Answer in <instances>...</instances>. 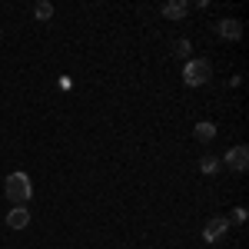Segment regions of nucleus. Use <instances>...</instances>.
<instances>
[{
    "mask_svg": "<svg viewBox=\"0 0 249 249\" xmlns=\"http://www.w3.org/2000/svg\"><path fill=\"white\" fill-rule=\"evenodd\" d=\"M190 14V3L186 0H170V3H163V17L166 20H183Z\"/></svg>",
    "mask_w": 249,
    "mask_h": 249,
    "instance_id": "5",
    "label": "nucleus"
},
{
    "mask_svg": "<svg viewBox=\"0 0 249 249\" xmlns=\"http://www.w3.org/2000/svg\"><path fill=\"white\" fill-rule=\"evenodd\" d=\"M199 170L213 176V173L219 170V156H203V160H199Z\"/></svg>",
    "mask_w": 249,
    "mask_h": 249,
    "instance_id": "10",
    "label": "nucleus"
},
{
    "mask_svg": "<svg viewBox=\"0 0 249 249\" xmlns=\"http://www.w3.org/2000/svg\"><path fill=\"white\" fill-rule=\"evenodd\" d=\"M232 223H246V210H243V206L232 210Z\"/></svg>",
    "mask_w": 249,
    "mask_h": 249,
    "instance_id": "12",
    "label": "nucleus"
},
{
    "mask_svg": "<svg viewBox=\"0 0 249 249\" xmlns=\"http://www.w3.org/2000/svg\"><path fill=\"white\" fill-rule=\"evenodd\" d=\"M219 37L223 40H239L243 37V23H239V20H223V23H219Z\"/></svg>",
    "mask_w": 249,
    "mask_h": 249,
    "instance_id": "7",
    "label": "nucleus"
},
{
    "mask_svg": "<svg viewBox=\"0 0 249 249\" xmlns=\"http://www.w3.org/2000/svg\"><path fill=\"white\" fill-rule=\"evenodd\" d=\"M30 223V213H27V206H14V210L7 213V226L10 230H23Z\"/></svg>",
    "mask_w": 249,
    "mask_h": 249,
    "instance_id": "6",
    "label": "nucleus"
},
{
    "mask_svg": "<svg viewBox=\"0 0 249 249\" xmlns=\"http://www.w3.org/2000/svg\"><path fill=\"white\" fill-rule=\"evenodd\" d=\"M219 163H226V166H230L232 173H243V170L249 166V150L243 146V143H239V146H232V150H226V156H223Z\"/></svg>",
    "mask_w": 249,
    "mask_h": 249,
    "instance_id": "3",
    "label": "nucleus"
},
{
    "mask_svg": "<svg viewBox=\"0 0 249 249\" xmlns=\"http://www.w3.org/2000/svg\"><path fill=\"white\" fill-rule=\"evenodd\" d=\"M34 17H37V20H50V17H53V3L40 0L37 7H34Z\"/></svg>",
    "mask_w": 249,
    "mask_h": 249,
    "instance_id": "9",
    "label": "nucleus"
},
{
    "mask_svg": "<svg viewBox=\"0 0 249 249\" xmlns=\"http://www.w3.org/2000/svg\"><path fill=\"white\" fill-rule=\"evenodd\" d=\"M3 193H7V199H10L14 206H23V203L30 199V193H34L30 176H27V173H10V176L3 179Z\"/></svg>",
    "mask_w": 249,
    "mask_h": 249,
    "instance_id": "1",
    "label": "nucleus"
},
{
    "mask_svg": "<svg viewBox=\"0 0 249 249\" xmlns=\"http://www.w3.org/2000/svg\"><path fill=\"white\" fill-rule=\"evenodd\" d=\"M193 133H196L199 143H210L213 136H216V126H213V123H196V130H193Z\"/></svg>",
    "mask_w": 249,
    "mask_h": 249,
    "instance_id": "8",
    "label": "nucleus"
},
{
    "mask_svg": "<svg viewBox=\"0 0 249 249\" xmlns=\"http://www.w3.org/2000/svg\"><path fill=\"white\" fill-rule=\"evenodd\" d=\"M226 230H230V219H226V216H213L210 223L203 226V239H206V243H216V239L226 236Z\"/></svg>",
    "mask_w": 249,
    "mask_h": 249,
    "instance_id": "4",
    "label": "nucleus"
},
{
    "mask_svg": "<svg viewBox=\"0 0 249 249\" xmlns=\"http://www.w3.org/2000/svg\"><path fill=\"white\" fill-rule=\"evenodd\" d=\"M173 53H176V57H186V53H190V40H176V43H173Z\"/></svg>",
    "mask_w": 249,
    "mask_h": 249,
    "instance_id": "11",
    "label": "nucleus"
},
{
    "mask_svg": "<svg viewBox=\"0 0 249 249\" xmlns=\"http://www.w3.org/2000/svg\"><path fill=\"white\" fill-rule=\"evenodd\" d=\"M183 80H186V87H206L213 80L210 60H190V63L183 67Z\"/></svg>",
    "mask_w": 249,
    "mask_h": 249,
    "instance_id": "2",
    "label": "nucleus"
}]
</instances>
